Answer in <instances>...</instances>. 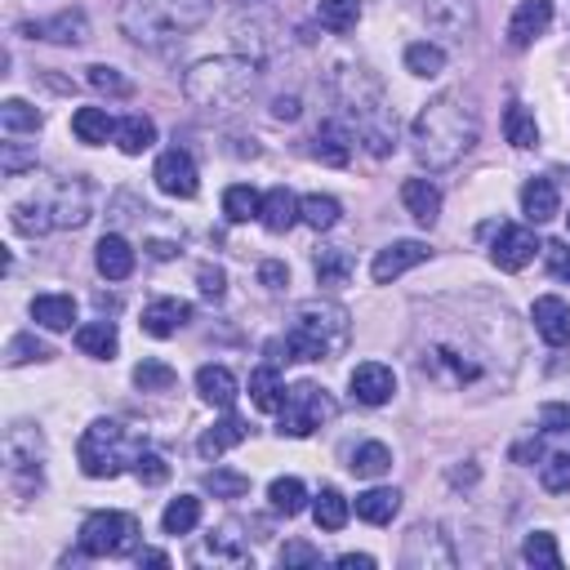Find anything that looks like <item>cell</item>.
<instances>
[{"label": "cell", "mask_w": 570, "mask_h": 570, "mask_svg": "<svg viewBox=\"0 0 570 570\" xmlns=\"http://www.w3.org/2000/svg\"><path fill=\"white\" fill-rule=\"evenodd\" d=\"M27 36H41V41H54V45H86L90 41V19L81 10H62L45 23H27L23 27Z\"/></svg>", "instance_id": "cell-19"}, {"label": "cell", "mask_w": 570, "mask_h": 570, "mask_svg": "<svg viewBox=\"0 0 570 570\" xmlns=\"http://www.w3.org/2000/svg\"><path fill=\"white\" fill-rule=\"evenodd\" d=\"M272 116H276V121H295V116H299V99H295V94H281V99L272 103Z\"/></svg>", "instance_id": "cell-59"}, {"label": "cell", "mask_w": 570, "mask_h": 570, "mask_svg": "<svg viewBox=\"0 0 570 570\" xmlns=\"http://www.w3.org/2000/svg\"><path fill=\"white\" fill-rule=\"evenodd\" d=\"M49 214H54V228H81L90 214H94V196L86 179H54L49 192H36Z\"/></svg>", "instance_id": "cell-9"}, {"label": "cell", "mask_w": 570, "mask_h": 570, "mask_svg": "<svg viewBox=\"0 0 570 570\" xmlns=\"http://www.w3.org/2000/svg\"><path fill=\"white\" fill-rule=\"evenodd\" d=\"M397 509H401V490H392V486H375L366 494H356V517L371 526H388L397 517Z\"/></svg>", "instance_id": "cell-27"}, {"label": "cell", "mask_w": 570, "mask_h": 570, "mask_svg": "<svg viewBox=\"0 0 570 570\" xmlns=\"http://www.w3.org/2000/svg\"><path fill=\"white\" fill-rule=\"evenodd\" d=\"M196 526H201V499H196V494L170 499L166 513H161V531H166V535H192Z\"/></svg>", "instance_id": "cell-35"}, {"label": "cell", "mask_w": 570, "mask_h": 570, "mask_svg": "<svg viewBox=\"0 0 570 570\" xmlns=\"http://www.w3.org/2000/svg\"><path fill=\"white\" fill-rule=\"evenodd\" d=\"M142 451H148V437H142L138 428H129L121 419H94L86 433H81L77 459H81L86 477L107 481V477H121L125 468H134Z\"/></svg>", "instance_id": "cell-5"}, {"label": "cell", "mask_w": 570, "mask_h": 570, "mask_svg": "<svg viewBox=\"0 0 570 570\" xmlns=\"http://www.w3.org/2000/svg\"><path fill=\"white\" fill-rule=\"evenodd\" d=\"M334 94L347 112V121L356 125V138H362V148L371 157H392L397 148V116L384 99V86L371 67H339L334 77Z\"/></svg>", "instance_id": "cell-2"}, {"label": "cell", "mask_w": 570, "mask_h": 570, "mask_svg": "<svg viewBox=\"0 0 570 570\" xmlns=\"http://www.w3.org/2000/svg\"><path fill=\"white\" fill-rule=\"evenodd\" d=\"M77 347L86 356H94V362H112V356L121 352V334H116L112 321H90V326L77 330Z\"/></svg>", "instance_id": "cell-29"}, {"label": "cell", "mask_w": 570, "mask_h": 570, "mask_svg": "<svg viewBox=\"0 0 570 570\" xmlns=\"http://www.w3.org/2000/svg\"><path fill=\"white\" fill-rule=\"evenodd\" d=\"M259 86V62L241 58V54H224V58H201L187 77H183V94L205 107V112H232L241 107Z\"/></svg>", "instance_id": "cell-4"}, {"label": "cell", "mask_w": 570, "mask_h": 570, "mask_svg": "<svg viewBox=\"0 0 570 570\" xmlns=\"http://www.w3.org/2000/svg\"><path fill=\"white\" fill-rule=\"evenodd\" d=\"M246 433H250L246 419H241V414H228V419H219L214 428H205L201 442H196V451H201V459H219V455H228L232 446H241Z\"/></svg>", "instance_id": "cell-23"}, {"label": "cell", "mask_w": 570, "mask_h": 570, "mask_svg": "<svg viewBox=\"0 0 570 570\" xmlns=\"http://www.w3.org/2000/svg\"><path fill=\"white\" fill-rule=\"evenodd\" d=\"M392 468V451L384 442H366V446H356L352 455V472L356 477H384Z\"/></svg>", "instance_id": "cell-45"}, {"label": "cell", "mask_w": 570, "mask_h": 570, "mask_svg": "<svg viewBox=\"0 0 570 570\" xmlns=\"http://www.w3.org/2000/svg\"><path fill=\"white\" fill-rule=\"evenodd\" d=\"M343 343H347L343 308H304L295 326L285 330V362H326Z\"/></svg>", "instance_id": "cell-6"}, {"label": "cell", "mask_w": 570, "mask_h": 570, "mask_svg": "<svg viewBox=\"0 0 570 570\" xmlns=\"http://www.w3.org/2000/svg\"><path fill=\"white\" fill-rule=\"evenodd\" d=\"M201 295L205 299H224V290H228V272L224 267H201Z\"/></svg>", "instance_id": "cell-55"}, {"label": "cell", "mask_w": 570, "mask_h": 570, "mask_svg": "<svg viewBox=\"0 0 570 570\" xmlns=\"http://www.w3.org/2000/svg\"><path fill=\"white\" fill-rule=\"evenodd\" d=\"M522 557L531 561V566H544V570H557L561 566V552H557V539L548 535V531H535L526 544H522Z\"/></svg>", "instance_id": "cell-47"}, {"label": "cell", "mask_w": 570, "mask_h": 570, "mask_svg": "<svg viewBox=\"0 0 570 570\" xmlns=\"http://www.w3.org/2000/svg\"><path fill=\"white\" fill-rule=\"evenodd\" d=\"M152 179H157V187H161L166 196H174V201H192V196H196V187H201L196 161H192L183 148H170V152H161V157H157V170H152Z\"/></svg>", "instance_id": "cell-11"}, {"label": "cell", "mask_w": 570, "mask_h": 570, "mask_svg": "<svg viewBox=\"0 0 570 570\" xmlns=\"http://www.w3.org/2000/svg\"><path fill=\"white\" fill-rule=\"evenodd\" d=\"M419 14L437 36H468L477 27V0H419Z\"/></svg>", "instance_id": "cell-12"}, {"label": "cell", "mask_w": 570, "mask_h": 570, "mask_svg": "<svg viewBox=\"0 0 570 570\" xmlns=\"http://www.w3.org/2000/svg\"><path fill=\"white\" fill-rule=\"evenodd\" d=\"M259 281L267 285V290H285V285H290V267L276 263V259H267V263L259 267Z\"/></svg>", "instance_id": "cell-56"}, {"label": "cell", "mask_w": 570, "mask_h": 570, "mask_svg": "<svg viewBox=\"0 0 570 570\" xmlns=\"http://www.w3.org/2000/svg\"><path fill=\"white\" fill-rule=\"evenodd\" d=\"M548 27H552V0H522L509 19V45L531 49Z\"/></svg>", "instance_id": "cell-14"}, {"label": "cell", "mask_w": 570, "mask_h": 570, "mask_svg": "<svg viewBox=\"0 0 570 570\" xmlns=\"http://www.w3.org/2000/svg\"><path fill=\"white\" fill-rule=\"evenodd\" d=\"M401 561H406V566H423V570H451V566H455V548H451V539L442 535V526H414V531L406 535Z\"/></svg>", "instance_id": "cell-10"}, {"label": "cell", "mask_w": 570, "mask_h": 570, "mask_svg": "<svg viewBox=\"0 0 570 570\" xmlns=\"http://www.w3.org/2000/svg\"><path fill=\"white\" fill-rule=\"evenodd\" d=\"M267 499H272V509L285 513V517H299L308 509V486L299 477H276L267 486Z\"/></svg>", "instance_id": "cell-37"}, {"label": "cell", "mask_w": 570, "mask_h": 570, "mask_svg": "<svg viewBox=\"0 0 570 570\" xmlns=\"http://www.w3.org/2000/svg\"><path fill=\"white\" fill-rule=\"evenodd\" d=\"M205 486L214 490V499H241V494H250V477H246V472H232V468H214V472L205 477Z\"/></svg>", "instance_id": "cell-49"}, {"label": "cell", "mask_w": 570, "mask_h": 570, "mask_svg": "<svg viewBox=\"0 0 570 570\" xmlns=\"http://www.w3.org/2000/svg\"><path fill=\"white\" fill-rule=\"evenodd\" d=\"M334 401L326 388L317 384H295L290 392H285V406H281V433L285 437H312L321 423L334 419Z\"/></svg>", "instance_id": "cell-7"}, {"label": "cell", "mask_w": 570, "mask_h": 570, "mask_svg": "<svg viewBox=\"0 0 570 570\" xmlns=\"http://www.w3.org/2000/svg\"><path fill=\"white\" fill-rule=\"evenodd\" d=\"M259 224L267 228V232H290L295 224H299V201H295V192L290 187H272L267 196H263V209H259Z\"/></svg>", "instance_id": "cell-24"}, {"label": "cell", "mask_w": 570, "mask_h": 570, "mask_svg": "<svg viewBox=\"0 0 570 570\" xmlns=\"http://www.w3.org/2000/svg\"><path fill=\"white\" fill-rule=\"evenodd\" d=\"M539 419H544L548 433H566V428H570V406H544Z\"/></svg>", "instance_id": "cell-58"}, {"label": "cell", "mask_w": 570, "mask_h": 570, "mask_svg": "<svg viewBox=\"0 0 570 570\" xmlns=\"http://www.w3.org/2000/svg\"><path fill=\"white\" fill-rule=\"evenodd\" d=\"M544 254H548V267H552V276L570 281V250H566V241H552V246H544Z\"/></svg>", "instance_id": "cell-57"}, {"label": "cell", "mask_w": 570, "mask_h": 570, "mask_svg": "<svg viewBox=\"0 0 570 570\" xmlns=\"http://www.w3.org/2000/svg\"><path fill=\"white\" fill-rule=\"evenodd\" d=\"M347 388H352V397L362 401V406H384L397 392V375L384 362H362V366L347 375Z\"/></svg>", "instance_id": "cell-15"}, {"label": "cell", "mask_w": 570, "mask_h": 570, "mask_svg": "<svg viewBox=\"0 0 570 570\" xmlns=\"http://www.w3.org/2000/svg\"><path fill=\"white\" fill-rule=\"evenodd\" d=\"M187 321H192V304H183V299H157V304L142 308V330H148L152 339H170Z\"/></svg>", "instance_id": "cell-21"}, {"label": "cell", "mask_w": 570, "mask_h": 570, "mask_svg": "<svg viewBox=\"0 0 570 570\" xmlns=\"http://www.w3.org/2000/svg\"><path fill=\"white\" fill-rule=\"evenodd\" d=\"M281 566H321V552H317L312 544L295 539V544H285V548H281Z\"/></svg>", "instance_id": "cell-54"}, {"label": "cell", "mask_w": 570, "mask_h": 570, "mask_svg": "<svg viewBox=\"0 0 570 570\" xmlns=\"http://www.w3.org/2000/svg\"><path fill=\"white\" fill-rule=\"evenodd\" d=\"M339 566H347V570H371V566H375V557H366V552H343V557H339Z\"/></svg>", "instance_id": "cell-60"}, {"label": "cell", "mask_w": 570, "mask_h": 570, "mask_svg": "<svg viewBox=\"0 0 570 570\" xmlns=\"http://www.w3.org/2000/svg\"><path fill=\"white\" fill-rule=\"evenodd\" d=\"M566 228H570V214H566Z\"/></svg>", "instance_id": "cell-62"}, {"label": "cell", "mask_w": 570, "mask_h": 570, "mask_svg": "<svg viewBox=\"0 0 570 570\" xmlns=\"http://www.w3.org/2000/svg\"><path fill=\"white\" fill-rule=\"evenodd\" d=\"M10 224H14V232H23V237H45V232L54 228V214H49V205H45L41 196H32V201H14V205H10Z\"/></svg>", "instance_id": "cell-32"}, {"label": "cell", "mask_w": 570, "mask_h": 570, "mask_svg": "<svg viewBox=\"0 0 570 570\" xmlns=\"http://www.w3.org/2000/svg\"><path fill=\"white\" fill-rule=\"evenodd\" d=\"M138 566H170V552H157V548H142V552H138Z\"/></svg>", "instance_id": "cell-61"}, {"label": "cell", "mask_w": 570, "mask_h": 570, "mask_svg": "<svg viewBox=\"0 0 570 570\" xmlns=\"http://www.w3.org/2000/svg\"><path fill=\"white\" fill-rule=\"evenodd\" d=\"M352 276V254L339 250V246H326L317 250V281L326 285V290H339V285H347Z\"/></svg>", "instance_id": "cell-38"}, {"label": "cell", "mask_w": 570, "mask_h": 570, "mask_svg": "<svg viewBox=\"0 0 570 570\" xmlns=\"http://www.w3.org/2000/svg\"><path fill=\"white\" fill-rule=\"evenodd\" d=\"M472 142H477V112L459 94L433 99L410 125V148H414L419 166H428V170L459 166L472 152Z\"/></svg>", "instance_id": "cell-1"}, {"label": "cell", "mask_w": 570, "mask_h": 570, "mask_svg": "<svg viewBox=\"0 0 570 570\" xmlns=\"http://www.w3.org/2000/svg\"><path fill=\"white\" fill-rule=\"evenodd\" d=\"M32 321L41 330L62 334V330H71V321H77V299L71 295H36L32 299Z\"/></svg>", "instance_id": "cell-26"}, {"label": "cell", "mask_w": 570, "mask_h": 570, "mask_svg": "<svg viewBox=\"0 0 570 570\" xmlns=\"http://www.w3.org/2000/svg\"><path fill=\"white\" fill-rule=\"evenodd\" d=\"M535 254H539L535 232H531V228H517V224H504V228H499V237H494V246H490L494 267H504V272H522Z\"/></svg>", "instance_id": "cell-13"}, {"label": "cell", "mask_w": 570, "mask_h": 570, "mask_svg": "<svg viewBox=\"0 0 570 570\" xmlns=\"http://www.w3.org/2000/svg\"><path fill=\"white\" fill-rule=\"evenodd\" d=\"M116 142H121V152L125 157H142L157 142V125H152V116H125L121 125H116Z\"/></svg>", "instance_id": "cell-34"}, {"label": "cell", "mask_w": 570, "mask_h": 570, "mask_svg": "<svg viewBox=\"0 0 570 570\" xmlns=\"http://www.w3.org/2000/svg\"><path fill=\"white\" fill-rule=\"evenodd\" d=\"M5 464H10V472L19 477V472H41V464H45V442H41V433L32 423H14L10 433H5Z\"/></svg>", "instance_id": "cell-16"}, {"label": "cell", "mask_w": 570, "mask_h": 570, "mask_svg": "<svg viewBox=\"0 0 570 570\" xmlns=\"http://www.w3.org/2000/svg\"><path fill=\"white\" fill-rule=\"evenodd\" d=\"M317 19L334 36H347L356 23H362V0H317Z\"/></svg>", "instance_id": "cell-36"}, {"label": "cell", "mask_w": 570, "mask_h": 570, "mask_svg": "<svg viewBox=\"0 0 570 570\" xmlns=\"http://www.w3.org/2000/svg\"><path fill=\"white\" fill-rule=\"evenodd\" d=\"M531 321H535V330H539V339H544L548 347H566V343H570V304H566V299H557V295L535 299Z\"/></svg>", "instance_id": "cell-18"}, {"label": "cell", "mask_w": 570, "mask_h": 570, "mask_svg": "<svg viewBox=\"0 0 570 570\" xmlns=\"http://www.w3.org/2000/svg\"><path fill=\"white\" fill-rule=\"evenodd\" d=\"M419 263H428V246H423V241H392V246H384V250L375 254L371 276H375L379 285H388V281L406 276V272L419 267Z\"/></svg>", "instance_id": "cell-17"}, {"label": "cell", "mask_w": 570, "mask_h": 570, "mask_svg": "<svg viewBox=\"0 0 570 570\" xmlns=\"http://www.w3.org/2000/svg\"><path fill=\"white\" fill-rule=\"evenodd\" d=\"M352 138H356V134H347L339 121H321L317 134H312V157H317L321 166L343 170V166L352 161Z\"/></svg>", "instance_id": "cell-20"}, {"label": "cell", "mask_w": 570, "mask_h": 570, "mask_svg": "<svg viewBox=\"0 0 570 570\" xmlns=\"http://www.w3.org/2000/svg\"><path fill=\"white\" fill-rule=\"evenodd\" d=\"M0 125H5V134H36L45 125V116L23 99H5L0 103Z\"/></svg>", "instance_id": "cell-43"}, {"label": "cell", "mask_w": 570, "mask_h": 570, "mask_svg": "<svg viewBox=\"0 0 570 570\" xmlns=\"http://www.w3.org/2000/svg\"><path fill=\"white\" fill-rule=\"evenodd\" d=\"M27 166H36V152H23L19 142H5V152H0V170H5L10 179H19Z\"/></svg>", "instance_id": "cell-53"}, {"label": "cell", "mask_w": 570, "mask_h": 570, "mask_svg": "<svg viewBox=\"0 0 570 570\" xmlns=\"http://www.w3.org/2000/svg\"><path fill=\"white\" fill-rule=\"evenodd\" d=\"M214 14V0H125L121 32L142 49H166L187 41Z\"/></svg>", "instance_id": "cell-3"}, {"label": "cell", "mask_w": 570, "mask_h": 570, "mask_svg": "<svg viewBox=\"0 0 570 570\" xmlns=\"http://www.w3.org/2000/svg\"><path fill=\"white\" fill-rule=\"evenodd\" d=\"M539 481H544V490H552V494H566V490H570V451H557V455H548V459L539 464Z\"/></svg>", "instance_id": "cell-48"}, {"label": "cell", "mask_w": 570, "mask_h": 570, "mask_svg": "<svg viewBox=\"0 0 570 570\" xmlns=\"http://www.w3.org/2000/svg\"><path fill=\"white\" fill-rule=\"evenodd\" d=\"M522 209H526V219H531V224H548V219H557V209H561L557 183H552V179H531V183L522 187Z\"/></svg>", "instance_id": "cell-28"}, {"label": "cell", "mask_w": 570, "mask_h": 570, "mask_svg": "<svg viewBox=\"0 0 570 570\" xmlns=\"http://www.w3.org/2000/svg\"><path fill=\"white\" fill-rule=\"evenodd\" d=\"M86 81H90L99 94H116V99H125V94L134 90V86L121 77V71H116V67H107V62H94V67L86 71Z\"/></svg>", "instance_id": "cell-50"}, {"label": "cell", "mask_w": 570, "mask_h": 570, "mask_svg": "<svg viewBox=\"0 0 570 570\" xmlns=\"http://www.w3.org/2000/svg\"><path fill=\"white\" fill-rule=\"evenodd\" d=\"M259 209H263V196H259L254 187L237 183V187L224 192V214H228L232 224H250V219H259Z\"/></svg>", "instance_id": "cell-44"}, {"label": "cell", "mask_w": 570, "mask_h": 570, "mask_svg": "<svg viewBox=\"0 0 570 570\" xmlns=\"http://www.w3.org/2000/svg\"><path fill=\"white\" fill-rule=\"evenodd\" d=\"M406 71H414V77H442L446 71V49L442 45H428V41H419V45H410L406 49Z\"/></svg>", "instance_id": "cell-42"}, {"label": "cell", "mask_w": 570, "mask_h": 570, "mask_svg": "<svg viewBox=\"0 0 570 570\" xmlns=\"http://www.w3.org/2000/svg\"><path fill=\"white\" fill-rule=\"evenodd\" d=\"M347 499L334 490V486H326L321 494H317V504H312V517H317V526L321 531H343L347 526Z\"/></svg>", "instance_id": "cell-41"}, {"label": "cell", "mask_w": 570, "mask_h": 570, "mask_svg": "<svg viewBox=\"0 0 570 570\" xmlns=\"http://www.w3.org/2000/svg\"><path fill=\"white\" fill-rule=\"evenodd\" d=\"M134 477H138L142 486H161V481L170 477V464H166L161 455H152V451H142L138 464H134Z\"/></svg>", "instance_id": "cell-52"}, {"label": "cell", "mask_w": 570, "mask_h": 570, "mask_svg": "<svg viewBox=\"0 0 570 570\" xmlns=\"http://www.w3.org/2000/svg\"><path fill=\"white\" fill-rule=\"evenodd\" d=\"M250 401H254V410H263V414H281V406H285V384H281L276 366H259V371L250 375Z\"/></svg>", "instance_id": "cell-31"}, {"label": "cell", "mask_w": 570, "mask_h": 570, "mask_svg": "<svg viewBox=\"0 0 570 570\" xmlns=\"http://www.w3.org/2000/svg\"><path fill=\"white\" fill-rule=\"evenodd\" d=\"M138 548V522L129 513H94L81 526L86 557H125Z\"/></svg>", "instance_id": "cell-8"}, {"label": "cell", "mask_w": 570, "mask_h": 570, "mask_svg": "<svg viewBox=\"0 0 570 570\" xmlns=\"http://www.w3.org/2000/svg\"><path fill=\"white\" fill-rule=\"evenodd\" d=\"M339 201L334 196H321V192H312V196H304L299 201V219L312 228V232H330L334 224H339Z\"/></svg>", "instance_id": "cell-39"}, {"label": "cell", "mask_w": 570, "mask_h": 570, "mask_svg": "<svg viewBox=\"0 0 570 570\" xmlns=\"http://www.w3.org/2000/svg\"><path fill=\"white\" fill-rule=\"evenodd\" d=\"M504 134H509L513 148H535V142H539L535 112H531L526 103H509V112H504Z\"/></svg>", "instance_id": "cell-40"}, {"label": "cell", "mask_w": 570, "mask_h": 570, "mask_svg": "<svg viewBox=\"0 0 570 570\" xmlns=\"http://www.w3.org/2000/svg\"><path fill=\"white\" fill-rule=\"evenodd\" d=\"M45 356H54L41 339H32V334H19L14 343H10V366H23V362H45Z\"/></svg>", "instance_id": "cell-51"}, {"label": "cell", "mask_w": 570, "mask_h": 570, "mask_svg": "<svg viewBox=\"0 0 570 570\" xmlns=\"http://www.w3.org/2000/svg\"><path fill=\"white\" fill-rule=\"evenodd\" d=\"M196 392L209 401V406H219V410H232V401H237V375L228 371V366H201L196 371Z\"/></svg>", "instance_id": "cell-25"}, {"label": "cell", "mask_w": 570, "mask_h": 570, "mask_svg": "<svg viewBox=\"0 0 570 570\" xmlns=\"http://www.w3.org/2000/svg\"><path fill=\"white\" fill-rule=\"evenodd\" d=\"M134 384H138L142 392H170V388L179 384V375H174L166 362H138V366H134Z\"/></svg>", "instance_id": "cell-46"}, {"label": "cell", "mask_w": 570, "mask_h": 570, "mask_svg": "<svg viewBox=\"0 0 570 570\" xmlns=\"http://www.w3.org/2000/svg\"><path fill=\"white\" fill-rule=\"evenodd\" d=\"M94 263H99V272H103L107 281H125V276L134 272V246H129L125 237H103Z\"/></svg>", "instance_id": "cell-30"}, {"label": "cell", "mask_w": 570, "mask_h": 570, "mask_svg": "<svg viewBox=\"0 0 570 570\" xmlns=\"http://www.w3.org/2000/svg\"><path fill=\"white\" fill-rule=\"evenodd\" d=\"M401 201H406L410 219H414L419 228H433V224H437V214H442V192H437V183L406 179V183H401Z\"/></svg>", "instance_id": "cell-22"}, {"label": "cell", "mask_w": 570, "mask_h": 570, "mask_svg": "<svg viewBox=\"0 0 570 570\" xmlns=\"http://www.w3.org/2000/svg\"><path fill=\"white\" fill-rule=\"evenodd\" d=\"M71 134H77L81 142H90V148H99V142L116 138V121L107 116V107H81L77 116H71Z\"/></svg>", "instance_id": "cell-33"}]
</instances>
